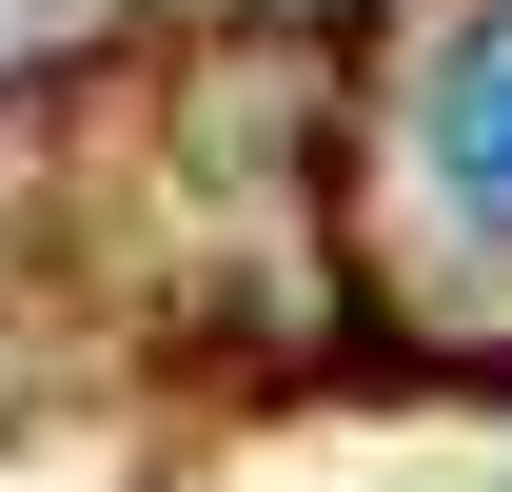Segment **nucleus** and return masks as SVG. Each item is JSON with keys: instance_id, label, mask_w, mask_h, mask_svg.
<instances>
[{"instance_id": "1", "label": "nucleus", "mask_w": 512, "mask_h": 492, "mask_svg": "<svg viewBox=\"0 0 512 492\" xmlns=\"http://www.w3.org/2000/svg\"><path fill=\"white\" fill-rule=\"evenodd\" d=\"M434 197L473 237H512V0H473L434 40Z\"/></svg>"}]
</instances>
